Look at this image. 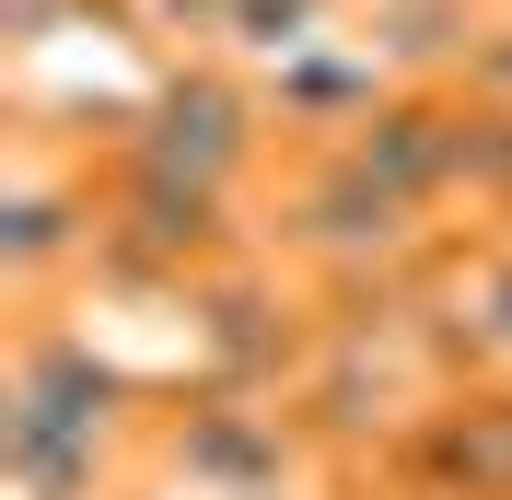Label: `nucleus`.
Listing matches in <instances>:
<instances>
[{
	"label": "nucleus",
	"mask_w": 512,
	"mask_h": 500,
	"mask_svg": "<svg viewBox=\"0 0 512 500\" xmlns=\"http://www.w3.org/2000/svg\"><path fill=\"white\" fill-rule=\"evenodd\" d=\"M256 245L291 280H315V303H373V291H419L443 221L384 163H361V140H280L256 187Z\"/></svg>",
	"instance_id": "f03ea898"
},
{
	"label": "nucleus",
	"mask_w": 512,
	"mask_h": 500,
	"mask_svg": "<svg viewBox=\"0 0 512 500\" xmlns=\"http://www.w3.org/2000/svg\"><path fill=\"white\" fill-rule=\"evenodd\" d=\"M419 338L443 361V384H512V221L443 233L419 268Z\"/></svg>",
	"instance_id": "39448f33"
},
{
	"label": "nucleus",
	"mask_w": 512,
	"mask_h": 500,
	"mask_svg": "<svg viewBox=\"0 0 512 500\" xmlns=\"http://www.w3.org/2000/svg\"><path fill=\"white\" fill-rule=\"evenodd\" d=\"M163 384L94 326V303L12 314L0 373V477L12 500H152V419Z\"/></svg>",
	"instance_id": "f257e3e1"
},
{
	"label": "nucleus",
	"mask_w": 512,
	"mask_h": 500,
	"mask_svg": "<svg viewBox=\"0 0 512 500\" xmlns=\"http://www.w3.org/2000/svg\"><path fill=\"white\" fill-rule=\"evenodd\" d=\"M94 245H105V152H47V140H24L12 175H0V291H12V314L82 303Z\"/></svg>",
	"instance_id": "20e7f679"
},
{
	"label": "nucleus",
	"mask_w": 512,
	"mask_h": 500,
	"mask_svg": "<svg viewBox=\"0 0 512 500\" xmlns=\"http://www.w3.org/2000/svg\"><path fill=\"white\" fill-rule=\"evenodd\" d=\"M105 152L140 163V175H175V187H210V198H245V210H256L268 163H280L268 70H245V59H175L152 82V105H140Z\"/></svg>",
	"instance_id": "7ed1b4c3"
},
{
	"label": "nucleus",
	"mask_w": 512,
	"mask_h": 500,
	"mask_svg": "<svg viewBox=\"0 0 512 500\" xmlns=\"http://www.w3.org/2000/svg\"><path fill=\"white\" fill-rule=\"evenodd\" d=\"M245 500H326V489H315V477H291V489H245Z\"/></svg>",
	"instance_id": "423d86ee"
}]
</instances>
